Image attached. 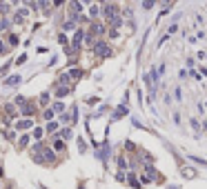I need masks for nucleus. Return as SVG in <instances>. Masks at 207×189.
Masks as SVG:
<instances>
[{"label": "nucleus", "instance_id": "f257e3e1", "mask_svg": "<svg viewBox=\"0 0 207 189\" xmlns=\"http://www.w3.org/2000/svg\"><path fill=\"white\" fill-rule=\"evenodd\" d=\"M94 51H96L98 56H102V58H107V56H111V49L107 47V42H96V45H94Z\"/></svg>", "mask_w": 207, "mask_h": 189}, {"label": "nucleus", "instance_id": "f03ea898", "mask_svg": "<svg viewBox=\"0 0 207 189\" xmlns=\"http://www.w3.org/2000/svg\"><path fill=\"white\" fill-rule=\"evenodd\" d=\"M31 125H34L31 118H25V120H18V122H16V129H29Z\"/></svg>", "mask_w": 207, "mask_h": 189}, {"label": "nucleus", "instance_id": "7ed1b4c3", "mask_svg": "<svg viewBox=\"0 0 207 189\" xmlns=\"http://www.w3.org/2000/svg\"><path fill=\"white\" fill-rule=\"evenodd\" d=\"M116 11H118V9H116L114 5H109V7H105V16L109 18V20H114V18H116Z\"/></svg>", "mask_w": 207, "mask_h": 189}, {"label": "nucleus", "instance_id": "20e7f679", "mask_svg": "<svg viewBox=\"0 0 207 189\" xmlns=\"http://www.w3.org/2000/svg\"><path fill=\"white\" fill-rule=\"evenodd\" d=\"M27 14H29L27 9H20V11H18V14L14 16V22H18V25H20V22L25 20V18H27Z\"/></svg>", "mask_w": 207, "mask_h": 189}, {"label": "nucleus", "instance_id": "39448f33", "mask_svg": "<svg viewBox=\"0 0 207 189\" xmlns=\"http://www.w3.org/2000/svg\"><path fill=\"white\" fill-rule=\"evenodd\" d=\"M69 9H71V14H74V16H78L82 7H80V2H78V0H71V2H69Z\"/></svg>", "mask_w": 207, "mask_h": 189}, {"label": "nucleus", "instance_id": "423d86ee", "mask_svg": "<svg viewBox=\"0 0 207 189\" xmlns=\"http://www.w3.org/2000/svg\"><path fill=\"white\" fill-rule=\"evenodd\" d=\"M181 174H183L185 178H196V169H192V167H185Z\"/></svg>", "mask_w": 207, "mask_h": 189}, {"label": "nucleus", "instance_id": "0eeeda50", "mask_svg": "<svg viewBox=\"0 0 207 189\" xmlns=\"http://www.w3.org/2000/svg\"><path fill=\"white\" fill-rule=\"evenodd\" d=\"M80 40H82V31L78 29L76 36H74V49H78V47H80Z\"/></svg>", "mask_w": 207, "mask_h": 189}, {"label": "nucleus", "instance_id": "6e6552de", "mask_svg": "<svg viewBox=\"0 0 207 189\" xmlns=\"http://www.w3.org/2000/svg\"><path fill=\"white\" fill-rule=\"evenodd\" d=\"M38 7L42 9L45 14H49V0H38Z\"/></svg>", "mask_w": 207, "mask_h": 189}, {"label": "nucleus", "instance_id": "1a4fd4ad", "mask_svg": "<svg viewBox=\"0 0 207 189\" xmlns=\"http://www.w3.org/2000/svg\"><path fill=\"white\" fill-rule=\"evenodd\" d=\"M18 82H20V76H11V78L5 80V85H9V87H11V85H18Z\"/></svg>", "mask_w": 207, "mask_h": 189}, {"label": "nucleus", "instance_id": "9d476101", "mask_svg": "<svg viewBox=\"0 0 207 189\" xmlns=\"http://www.w3.org/2000/svg\"><path fill=\"white\" fill-rule=\"evenodd\" d=\"M67 93H69V87H58L56 96H58V98H62V96H67Z\"/></svg>", "mask_w": 207, "mask_h": 189}, {"label": "nucleus", "instance_id": "9b49d317", "mask_svg": "<svg viewBox=\"0 0 207 189\" xmlns=\"http://www.w3.org/2000/svg\"><path fill=\"white\" fill-rule=\"evenodd\" d=\"M54 149H56V151H62V149H65V143H62V140H56V143H54Z\"/></svg>", "mask_w": 207, "mask_h": 189}, {"label": "nucleus", "instance_id": "f8f14e48", "mask_svg": "<svg viewBox=\"0 0 207 189\" xmlns=\"http://www.w3.org/2000/svg\"><path fill=\"white\" fill-rule=\"evenodd\" d=\"M51 109H54V111H65V107H62V102H56V105H54Z\"/></svg>", "mask_w": 207, "mask_h": 189}, {"label": "nucleus", "instance_id": "ddd939ff", "mask_svg": "<svg viewBox=\"0 0 207 189\" xmlns=\"http://www.w3.org/2000/svg\"><path fill=\"white\" fill-rule=\"evenodd\" d=\"M69 76H71V78H80V71H78V69H71Z\"/></svg>", "mask_w": 207, "mask_h": 189}, {"label": "nucleus", "instance_id": "4468645a", "mask_svg": "<svg viewBox=\"0 0 207 189\" xmlns=\"http://www.w3.org/2000/svg\"><path fill=\"white\" fill-rule=\"evenodd\" d=\"M58 129V125H56V122H49V125H47V131H56Z\"/></svg>", "mask_w": 207, "mask_h": 189}, {"label": "nucleus", "instance_id": "2eb2a0df", "mask_svg": "<svg viewBox=\"0 0 207 189\" xmlns=\"http://www.w3.org/2000/svg\"><path fill=\"white\" fill-rule=\"evenodd\" d=\"M45 118H47V120H51V118H54V109H51V111L47 109V111H45Z\"/></svg>", "mask_w": 207, "mask_h": 189}, {"label": "nucleus", "instance_id": "dca6fc26", "mask_svg": "<svg viewBox=\"0 0 207 189\" xmlns=\"http://www.w3.org/2000/svg\"><path fill=\"white\" fill-rule=\"evenodd\" d=\"M22 116H31V107H22Z\"/></svg>", "mask_w": 207, "mask_h": 189}, {"label": "nucleus", "instance_id": "f3484780", "mask_svg": "<svg viewBox=\"0 0 207 189\" xmlns=\"http://www.w3.org/2000/svg\"><path fill=\"white\" fill-rule=\"evenodd\" d=\"M20 145H22V147L29 145V136H22V138H20Z\"/></svg>", "mask_w": 207, "mask_h": 189}, {"label": "nucleus", "instance_id": "a211bd4d", "mask_svg": "<svg viewBox=\"0 0 207 189\" xmlns=\"http://www.w3.org/2000/svg\"><path fill=\"white\" fill-rule=\"evenodd\" d=\"M143 7H145V9H152V7H154V0H145Z\"/></svg>", "mask_w": 207, "mask_h": 189}, {"label": "nucleus", "instance_id": "6ab92c4d", "mask_svg": "<svg viewBox=\"0 0 207 189\" xmlns=\"http://www.w3.org/2000/svg\"><path fill=\"white\" fill-rule=\"evenodd\" d=\"M9 42H11V45L16 47V45H18V36H9Z\"/></svg>", "mask_w": 207, "mask_h": 189}, {"label": "nucleus", "instance_id": "aec40b11", "mask_svg": "<svg viewBox=\"0 0 207 189\" xmlns=\"http://www.w3.org/2000/svg\"><path fill=\"white\" fill-rule=\"evenodd\" d=\"M89 14H91V16H98V7H96V5H94V7L89 9Z\"/></svg>", "mask_w": 207, "mask_h": 189}, {"label": "nucleus", "instance_id": "412c9836", "mask_svg": "<svg viewBox=\"0 0 207 189\" xmlns=\"http://www.w3.org/2000/svg\"><path fill=\"white\" fill-rule=\"evenodd\" d=\"M120 116H125V107H120V109L116 111V118H120Z\"/></svg>", "mask_w": 207, "mask_h": 189}, {"label": "nucleus", "instance_id": "4be33fe9", "mask_svg": "<svg viewBox=\"0 0 207 189\" xmlns=\"http://www.w3.org/2000/svg\"><path fill=\"white\" fill-rule=\"evenodd\" d=\"M34 136L36 138H42V129H34Z\"/></svg>", "mask_w": 207, "mask_h": 189}, {"label": "nucleus", "instance_id": "5701e85b", "mask_svg": "<svg viewBox=\"0 0 207 189\" xmlns=\"http://www.w3.org/2000/svg\"><path fill=\"white\" fill-rule=\"evenodd\" d=\"M7 25H9L7 20H0V31H2V29H7Z\"/></svg>", "mask_w": 207, "mask_h": 189}, {"label": "nucleus", "instance_id": "b1692460", "mask_svg": "<svg viewBox=\"0 0 207 189\" xmlns=\"http://www.w3.org/2000/svg\"><path fill=\"white\" fill-rule=\"evenodd\" d=\"M2 51H5V47H2V42H0V53H2Z\"/></svg>", "mask_w": 207, "mask_h": 189}]
</instances>
